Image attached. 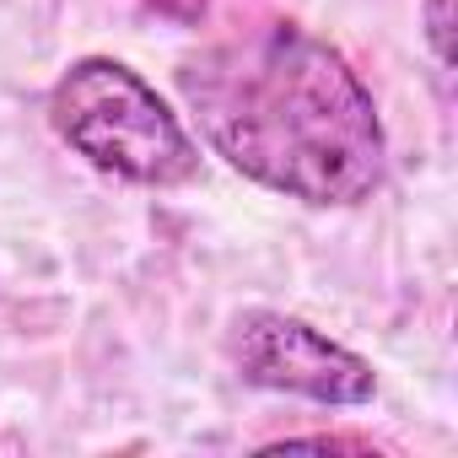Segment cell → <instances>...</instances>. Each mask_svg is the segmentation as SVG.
Wrapping results in <instances>:
<instances>
[{
  "instance_id": "1",
  "label": "cell",
  "mask_w": 458,
  "mask_h": 458,
  "mask_svg": "<svg viewBox=\"0 0 458 458\" xmlns=\"http://www.w3.org/2000/svg\"><path fill=\"white\" fill-rule=\"evenodd\" d=\"M205 146L270 194L351 210L383 189L388 135L351 60L297 22L238 28L173 71Z\"/></svg>"
},
{
  "instance_id": "2",
  "label": "cell",
  "mask_w": 458,
  "mask_h": 458,
  "mask_svg": "<svg viewBox=\"0 0 458 458\" xmlns=\"http://www.w3.org/2000/svg\"><path fill=\"white\" fill-rule=\"evenodd\" d=\"M55 135L103 178L178 189L199 178V146L167 98L114 55H81L49 87Z\"/></svg>"
},
{
  "instance_id": "3",
  "label": "cell",
  "mask_w": 458,
  "mask_h": 458,
  "mask_svg": "<svg viewBox=\"0 0 458 458\" xmlns=\"http://www.w3.org/2000/svg\"><path fill=\"white\" fill-rule=\"evenodd\" d=\"M226 351H233V367L243 383L270 388V394H297V399L335 404V410H356L377 399L372 361L329 340L324 329H313L297 313H276V308L238 313Z\"/></svg>"
},
{
  "instance_id": "4",
  "label": "cell",
  "mask_w": 458,
  "mask_h": 458,
  "mask_svg": "<svg viewBox=\"0 0 458 458\" xmlns=\"http://www.w3.org/2000/svg\"><path fill=\"white\" fill-rule=\"evenodd\" d=\"M270 447H324V453H388L383 442L372 437H345V431H308V437H281V442H265Z\"/></svg>"
},
{
  "instance_id": "5",
  "label": "cell",
  "mask_w": 458,
  "mask_h": 458,
  "mask_svg": "<svg viewBox=\"0 0 458 458\" xmlns=\"http://www.w3.org/2000/svg\"><path fill=\"white\" fill-rule=\"evenodd\" d=\"M426 38H431L437 65L447 71L453 65V0H426Z\"/></svg>"
},
{
  "instance_id": "6",
  "label": "cell",
  "mask_w": 458,
  "mask_h": 458,
  "mask_svg": "<svg viewBox=\"0 0 458 458\" xmlns=\"http://www.w3.org/2000/svg\"><path fill=\"white\" fill-rule=\"evenodd\" d=\"M146 6H151L157 17L178 22V28H199V22L210 17V0H146Z\"/></svg>"
}]
</instances>
